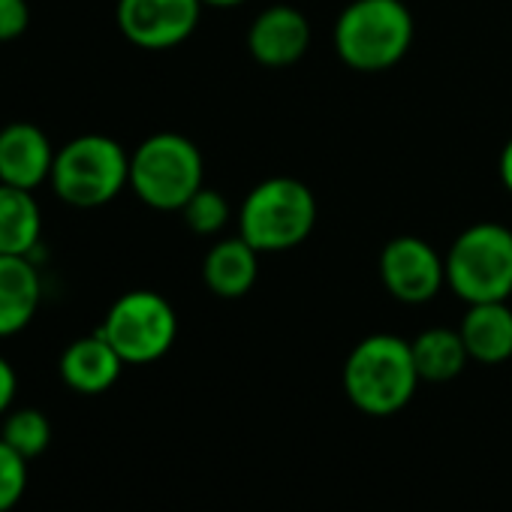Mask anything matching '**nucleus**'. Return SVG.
Listing matches in <instances>:
<instances>
[{"mask_svg": "<svg viewBox=\"0 0 512 512\" xmlns=\"http://www.w3.org/2000/svg\"><path fill=\"white\" fill-rule=\"evenodd\" d=\"M419 383L410 341L398 335H368L344 362V392L350 404L368 416L404 410Z\"/></svg>", "mask_w": 512, "mask_h": 512, "instance_id": "nucleus-1", "label": "nucleus"}, {"mask_svg": "<svg viewBox=\"0 0 512 512\" xmlns=\"http://www.w3.org/2000/svg\"><path fill=\"white\" fill-rule=\"evenodd\" d=\"M413 43V16L401 0H353L335 22L338 58L362 73L395 67Z\"/></svg>", "mask_w": 512, "mask_h": 512, "instance_id": "nucleus-2", "label": "nucleus"}, {"mask_svg": "<svg viewBox=\"0 0 512 512\" xmlns=\"http://www.w3.org/2000/svg\"><path fill=\"white\" fill-rule=\"evenodd\" d=\"M49 187L73 208L109 205L124 187H130V154L112 136H76L58 148Z\"/></svg>", "mask_w": 512, "mask_h": 512, "instance_id": "nucleus-3", "label": "nucleus"}, {"mask_svg": "<svg viewBox=\"0 0 512 512\" xmlns=\"http://www.w3.org/2000/svg\"><path fill=\"white\" fill-rule=\"evenodd\" d=\"M317 223V199L308 184L278 175L256 184L241 205L238 229L260 253H284L299 247Z\"/></svg>", "mask_w": 512, "mask_h": 512, "instance_id": "nucleus-4", "label": "nucleus"}, {"mask_svg": "<svg viewBox=\"0 0 512 512\" xmlns=\"http://www.w3.org/2000/svg\"><path fill=\"white\" fill-rule=\"evenodd\" d=\"M446 284L467 305L512 296V232L500 223L467 226L446 253Z\"/></svg>", "mask_w": 512, "mask_h": 512, "instance_id": "nucleus-5", "label": "nucleus"}, {"mask_svg": "<svg viewBox=\"0 0 512 512\" xmlns=\"http://www.w3.org/2000/svg\"><path fill=\"white\" fill-rule=\"evenodd\" d=\"M202 154L181 133H154L130 154V187L157 211H181L202 184Z\"/></svg>", "mask_w": 512, "mask_h": 512, "instance_id": "nucleus-6", "label": "nucleus"}, {"mask_svg": "<svg viewBox=\"0 0 512 512\" xmlns=\"http://www.w3.org/2000/svg\"><path fill=\"white\" fill-rule=\"evenodd\" d=\"M100 335L115 347L124 365H151L172 350L178 338V317L160 293L133 290L112 302Z\"/></svg>", "mask_w": 512, "mask_h": 512, "instance_id": "nucleus-7", "label": "nucleus"}, {"mask_svg": "<svg viewBox=\"0 0 512 512\" xmlns=\"http://www.w3.org/2000/svg\"><path fill=\"white\" fill-rule=\"evenodd\" d=\"M383 287L404 305L431 302L446 284V260L422 238H392L380 253Z\"/></svg>", "mask_w": 512, "mask_h": 512, "instance_id": "nucleus-8", "label": "nucleus"}, {"mask_svg": "<svg viewBox=\"0 0 512 512\" xmlns=\"http://www.w3.org/2000/svg\"><path fill=\"white\" fill-rule=\"evenodd\" d=\"M202 0H118L121 34L148 52L181 46L199 25Z\"/></svg>", "mask_w": 512, "mask_h": 512, "instance_id": "nucleus-9", "label": "nucleus"}, {"mask_svg": "<svg viewBox=\"0 0 512 512\" xmlns=\"http://www.w3.org/2000/svg\"><path fill=\"white\" fill-rule=\"evenodd\" d=\"M52 139L31 121H13L0 127V184L37 190L49 184L55 166Z\"/></svg>", "mask_w": 512, "mask_h": 512, "instance_id": "nucleus-10", "label": "nucleus"}, {"mask_svg": "<svg viewBox=\"0 0 512 512\" xmlns=\"http://www.w3.org/2000/svg\"><path fill=\"white\" fill-rule=\"evenodd\" d=\"M311 46V25L293 7H269L253 19L247 49L263 67H290L302 61Z\"/></svg>", "mask_w": 512, "mask_h": 512, "instance_id": "nucleus-11", "label": "nucleus"}, {"mask_svg": "<svg viewBox=\"0 0 512 512\" xmlns=\"http://www.w3.org/2000/svg\"><path fill=\"white\" fill-rule=\"evenodd\" d=\"M43 305V281L31 256L0 253V338L25 332Z\"/></svg>", "mask_w": 512, "mask_h": 512, "instance_id": "nucleus-12", "label": "nucleus"}, {"mask_svg": "<svg viewBox=\"0 0 512 512\" xmlns=\"http://www.w3.org/2000/svg\"><path fill=\"white\" fill-rule=\"evenodd\" d=\"M124 359L115 347L100 335V329L88 338H76L58 362L61 380L79 395H103L121 377Z\"/></svg>", "mask_w": 512, "mask_h": 512, "instance_id": "nucleus-13", "label": "nucleus"}, {"mask_svg": "<svg viewBox=\"0 0 512 512\" xmlns=\"http://www.w3.org/2000/svg\"><path fill=\"white\" fill-rule=\"evenodd\" d=\"M256 256H260V250H256L253 244H247L241 235L217 241L205 253V263H202L205 287L220 299L247 296L256 284V272H260Z\"/></svg>", "mask_w": 512, "mask_h": 512, "instance_id": "nucleus-14", "label": "nucleus"}, {"mask_svg": "<svg viewBox=\"0 0 512 512\" xmlns=\"http://www.w3.org/2000/svg\"><path fill=\"white\" fill-rule=\"evenodd\" d=\"M458 332L473 362L500 365L512 356V311L506 302L470 305Z\"/></svg>", "mask_w": 512, "mask_h": 512, "instance_id": "nucleus-15", "label": "nucleus"}, {"mask_svg": "<svg viewBox=\"0 0 512 512\" xmlns=\"http://www.w3.org/2000/svg\"><path fill=\"white\" fill-rule=\"evenodd\" d=\"M43 238V208L34 190L0 184V253L37 256Z\"/></svg>", "mask_w": 512, "mask_h": 512, "instance_id": "nucleus-16", "label": "nucleus"}, {"mask_svg": "<svg viewBox=\"0 0 512 512\" xmlns=\"http://www.w3.org/2000/svg\"><path fill=\"white\" fill-rule=\"evenodd\" d=\"M410 350H413L419 380H425V383H449L470 362L461 332L446 329V326L425 329L422 335H416Z\"/></svg>", "mask_w": 512, "mask_h": 512, "instance_id": "nucleus-17", "label": "nucleus"}, {"mask_svg": "<svg viewBox=\"0 0 512 512\" xmlns=\"http://www.w3.org/2000/svg\"><path fill=\"white\" fill-rule=\"evenodd\" d=\"M4 437L16 452H22L28 461L31 458H40L49 443H52V425H49V416L34 410V407H22L16 413L7 416L4 422Z\"/></svg>", "mask_w": 512, "mask_h": 512, "instance_id": "nucleus-18", "label": "nucleus"}, {"mask_svg": "<svg viewBox=\"0 0 512 512\" xmlns=\"http://www.w3.org/2000/svg\"><path fill=\"white\" fill-rule=\"evenodd\" d=\"M181 214H184V220H187V226H190L193 232H199V235H214V232H220V229L226 226V220H229V205H226V199H223L217 190L199 187V190L190 196V202L181 208Z\"/></svg>", "mask_w": 512, "mask_h": 512, "instance_id": "nucleus-19", "label": "nucleus"}, {"mask_svg": "<svg viewBox=\"0 0 512 512\" xmlns=\"http://www.w3.org/2000/svg\"><path fill=\"white\" fill-rule=\"evenodd\" d=\"M28 488V458L0 437V512H10Z\"/></svg>", "mask_w": 512, "mask_h": 512, "instance_id": "nucleus-20", "label": "nucleus"}, {"mask_svg": "<svg viewBox=\"0 0 512 512\" xmlns=\"http://www.w3.org/2000/svg\"><path fill=\"white\" fill-rule=\"evenodd\" d=\"M31 28L28 0H0V43H13Z\"/></svg>", "mask_w": 512, "mask_h": 512, "instance_id": "nucleus-21", "label": "nucleus"}, {"mask_svg": "<svg viewBox=\"0 0 512 512\" xmlns=\"http://www.w3.org/2000/svg\"><path fill=\"white\" fill-rule=\"evenodd\" d=\"M16 392H19V377H16V368L0 356V416H4L13 401H16Z\"/></svg>", "mask_w": 512, "mask_h": 512, "instance_id": "nucleus-22", "label": "nucleus"}, {"mask_svg": "<svg viewBox=\"0 0 512 512\" xmlns=\"http://www.w3.org/2000/svg\"><path fill=\"white\" fill-rule=\"evenodd\" d=\"M500 181H503V187L512 193V139L503 145V151H500Z\"/></svg>", "mask_w": 512, "mask_h": 512, "instance_id": "nucleus-23", "label": "nucleus"}, {"mask_svg": "<svg viewBox=\"0 0 512 512\" xmlns=\"http://www.w3.org/2000/svg\"><path fill=\"white\" fill-rule=\"evenodd\" d=\"M238 4H244V0H202V7H217V10H229Z\"/></svg>", "mask_w": 512, "mask_h": 512, "instance_id": "nucleus-24", "label": "nucleus"}]
</instances>
